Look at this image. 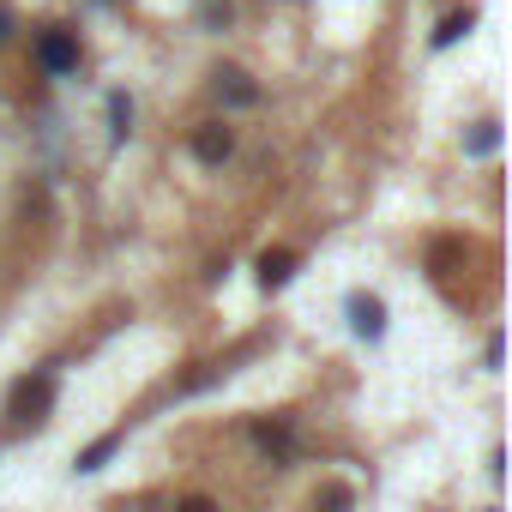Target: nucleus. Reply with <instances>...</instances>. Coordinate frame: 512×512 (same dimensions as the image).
Here are the masks:
<instances>
[{"label": "nucleus", "instance_id": "nucleus-8", "mask_svg": "<svg viewBox=\"0 0 512 512\" xmlns=\"http://www.w3.org/2000/svg\"><path fill=\"white\" fill-rule=\"evenodd\" d=\"M314 512H356V494L344 482H320L314 488Z\"/></svg>", "mask_w": 512, "mask_h": 512}, {"label": "nucleus", "instance_id": "nucleus-7", "mask_svg": "<svg viewBox=\"0 0 512 512\" xmlns=\"http://www.w3.org/2000/svg\"><path fill=\"white\" fill-rule=\"evenodd\" d=\"M217 97H223V103H235V109H247L260 91L247 85V73H235V67H229V73H217Z\"/></svg>", "mask_w": 512, "mask_h": 512}, {"label": "nucleus", "instance_id": "nucleus-9", "mask_svg": "<svg viewBox=\"0 0 512 512\" xmlns=\"http://www.w3.org/2000/svg\"><path fill=\"white\" fill-rule=\"evenodd\" d=\"M470 25H476V13H446V19H440V31H434V49H452Z\"/></svg>", "mask_w": 512, "mask_h": 512}, {"label": "nucleus", "instance_id": "nucleus-3", "mask_svg": "<svg viewBox=\"0 0 512 512\" xmlns=\"http://www.w3.org/2000/svg\"><path fill=\"white\" fill-rule=\"evenodd\" d=\"M235 151V133L223 127V121H205V127H193V157L199 163H223Z\"/></svg>", "mask_w": 512, "mask_h": 512}, {"label": "nucleus", "instance_id": "nucleus-14", "mask_svg": "<svg viewBox=\"0 0 512 512\" xmlns=\"http://www.w3.org/2000/svg\"><path fill=\"white\" fill-rule=\"evenodd\" d=\"M7 37H13V13H7V7H0V43H7Z\"/></svg>", "mask_w": 512, "mask_h": 512}, {"label": "nucleus", "instance_id": "nucleus-12", "mask_svg": "<svg viewBox=\"0 0 512 512\" xmlns=\"http://www.w3.org/2000/svg\"><path fill=\"white\" fill-rule=\"evenodd\" d=\"M109 452H115V434H103V440H97V446L79 458V470H103V458H109Z\"/></svg>", "mask_w": 512, "mask_h": 512}, {"label": "nucleus", "instance_id": "nucleus-11", "mask_svg": "<svg viewBox=\"0 0 512 512\" xmlns=\"http://www.w3.org/2000/svg\"><path fill=\"white\" fill-rule=\"evenodd\" d=\"M109 121H115V139H127V127H133V103H127V97H109Z\"/></svg>", "mask_w": 512, "mask_h": 512}, {"label": "nucleus", "instance_id": "nucleus-4", "mask_svg": "<svg viewBox=\"0 0 512 512\" xmlns=\"http://www.w3.org/2000/svg\"><path fill=\"white\" fill-rule=\"evenodd\" d=\"M350 326H356V338H380L386 332V308L374 296H350Z\"/></svg>", "mask_w": 512, "mask_h": 512}, {"label": "nucleus", "instance_id": "nucleus-1", "mask_svg": "<svg viewBox=\"0 0 512 512\" xmlns=\"http://www.w3.org/2000/svg\"><path fill=\"white\" fill-rule=\"evenodd\" d=\"M49 398H55V374L19 380V386H13V398H7V416H13V422H31V416H43V410H49Z\"/></svg>", "mask_w": 512, "mask_h": 512}, {"label": "nucleus", "instance_id": "nucleus-6", "mask_svg": "<svg viewBox=\"0 0 512 512\" xmlns=\"http://www.w3.org/2000/svg\"><path fill=\"white\" fill-rule=\"evenodd\" d=\"M253 440H260L272 458H290V452H296V434H290V422H260V428H253Z\"/></svg>", "mask_w": 512, "mask_h": 512}, {"label": "nucleus", "instance_id": "nucleus-13", "mask_svg": "<svg viewBox=\"0 0 512 512\" xmlns=\"http://www.w3.org/2000/svg\"><path fill=\"white\" fill-rule=\"evenodd\" d=\"M175 512H217V500H205V494H187V500H181Z\"/></svg>", "mask_w": 512, "mask_h": 512}, {"label": "nucleus", "instance_id": "nucleus-10", "mask_svg": "<svg viewBox=\"0 0 512 512\" xmlns=\"http://www.w3.org/2000/svg\"><path fill=\"white\" fill-rule=\"evenodd\" d=\"M494 145H500V127H494V121H482V127L470 133V145H464V151H470V157H488Z\"/></svg>", "mask_w": 512, "mask_h": 512}, {"label": "nucleus", "instance_id": "nucleus-2", "mask_svg": "<svg viewBox=\"0 0 512 512\" xmlns=\"http://www.w3.org/2000/svg\"><path fill=\"white\" fill-rule=\"evenodd\" d=\"M37 67L43 73H73L79 67V37L73 31H43L37 37Z\"/></svg>", "mask_w": 512, "mask_h": 512}, {"label": "nucleus", "instance_id": "nucleus-5", "mask_svg": "<svg viewBox=\"0 0 512 512\" xmlns=\"http://www.w3.org/2000/svg\"><path fill=\"white\" fill-rule=\"evenodd\" d=\"M296 278V253L290 247H278V253H266V260H260V284L266 290H278V284H290Z\"/></svg>", "mask_w": 512, "mask_h": 512}]
</instances>
